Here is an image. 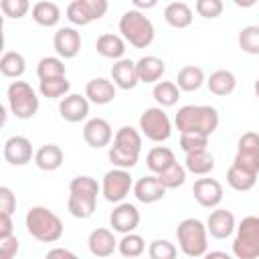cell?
Wrapping results in <instances>:
<instances>
[{
	"label": "cell",
	"mask_w": 259,
	"mask_h": 259,
	"mask_svg": "<svg viewBox=\"0 0 259 259\" xmlns=\"http://www.w3.org/2000/svg\"><path fill=\"white\" fill-rule=\"evenodd\" d=\"M219 111L212 105H182L174 117L180 134H196L210 138L219 127Z\"/></svg>",
	"instance_id": "1"
},
{
	"label": "cell",
	"mask_w": 259,
	"mask_h": 259,
	"mask_svg": "<svg viewBox=\"0 0 259 259\" xmlns=\"http://www.w3.org/2000/svg\"><path fill=\"white\" fill-rule=\"evenodd\" d=\"M101 192V184L91 176H75L69 182V198L67 210L75 219H89L97 208V194Z\"/></svg>",
	"instance_id": "2"
},
{
	"label": "cell",
	"mask_w": 259,
	"mask_h": 259,
	"mask_svg": "<svg viewBox=\"0 0 259 259\" xmlns=\"http://www.w3.org/2000/svg\"><path fill=\"white\" fill-rule=\"evenodd\" d=\"M142 152V134L132 125H121L113 136V146H109L107 158L115 168L132 170Z\"/></svg>",
	"instance_id": "3"
},
{
	"label": "cell",
	"mask_w": 259,
	"mask_h": 259,
	"mask_svg": "<svg viewBox=\"0 0 259 259\" xmlns=\"http://www.w3.org/2000/svg\"><path fill=\"white\" fill-rule=\"evenodd\" d=\"M24 227L38 243H57L65 233L61 217L47 206H30L24 214Z\"/></svg>",
	"instance_id": "4"
},
{
	"label": "cell",
	"mask_w": 259,
	"mask_h": 259,
	"mask_svg": "<svg viewBox=\"0 0 259 259\" xmlns=\"http://www.w3.org/2000/svg\"><path fill=\"white\" fill-rule=\"evenodd\" d=\"M178 249L188 259H198L208 251V231L206 225L194 217L182 219L176 227Z\"/></svg>",
	"instance_id": "5"
},
{
	"label": "cell",
	"mask_w": 259,
	"mask_h": 259,
	"mask_svg": "<svg viewBox=\"0 0 259 259\" xmlns=\"http://www.w3.org/2000/svg\"><path fill=\"white\" fill-rule=\"evenodd\" d=\"M119 32L123 36L125 42H130L132 47L136 49H146L154 42V36H156V30H154V24L152 20L140 12V10H125L119 18Z\"/></svg>",
	"instance_id": "6"
},
{
	"label": "cell",
	"mask_w": 259,
	"mask_h": 259,
	"mask_svg": "<svg viewBox=\"0 0 259 259\" xmlns=\"http://www.w3.org/2000/svg\"><path fill=\"white\" fill-rule=\"evenodd\" d=\"M6 101L8 109L18 119H30L38 111V97L30 83L26 81H12L6 89Z\"/></svg>",
	"instance_id": "7"
},
{
	"label": "cell",
	"mask_w": 259,
	"mask_h": 259,
	"mask_svg": "<svg viewBox=\"0 0 259 259\" xmlns=\"http://www.w3.org/2000/svg\"><path fill=\"white\" fill-rule=\"evenodd\" d=\"M233 255L235 259H259V217L241 219L235 231Z\"/></svg>",
	"instance_id": "8"
},
{
	"label": "cell",
	"mask_w": 259,
	"mask_h": 259,
	"mask_svg": "<svg viewBox=\"0 0 259 259\" xmlns=\"http://www.w3.org/2000/svg\"><path fill=\"white\" fill-rule=\"evenodd\" d=\"M140 134L150 142H166L172 136V121L162 107H146L140 115Z\"/></svg>",
	"instance_id": "9"
},
{
	"label": "cell",
	"mask_w": 259,
	"mask_h": 259,
	"mask_svg": "<svg viewBox=\"0 0 259 259\" xmlns=\"http://www.w3.org/2000/svg\"><path fill=\"white\" fill-rule=\"evenodd\" d=\"M130 190H134V178L130 174V170H121V168H111L103 174L101 178V194L107 202L119 204L123 202V198L130 194Z\"/></svg>",
	"instance_id": "10"
},
{
	"label": "cell",
	"mask_w": 259,
	"mask_h": 259,
	"mask_svg": "<svg viewBox=\"0 0 259 259\" xmlns=\"http://www.w3.org/2000/svg\"><path fill=\"white\" fill-rule=\"evenodd\" d=\"M107 8V0H73L67 6V20L75 26H85L93 20L103 18Z\"/></svg>",
	"instance_id": "11"
},
{
	"label": "cell",
	"mask_w": 259,
	"mask_h": 259,
	"mask_svg": "<svg viewBox=\"0 0 259 259\" xmlns=\"http://www.w3.org/2000/svg\"><path fill=\"white\" fill-rule=\"evenodd\" d=\"M140 219L142 217H140V210H138L136 204L119 202V204H115V208L109 214V225H111L113 233L127 235V233H136V229L140 225Z\"/></svg>",
	"instance_id": "12"
},
{
	"label": "cell",
	"mask_w": 259,
	"mask_h": 259,
	"mask_svg": "<svg viewBox=\"0 0 259 259\" xmlns=\"http://www.w3.org/2000/svg\"><path fill=\"white\" fill-rule=\"evenodd\" d=\"M53 49L57 57L65 59H75L81 51V32L75 26H61L57 28L53 36Z\"/></svg>",
	"instance_id": "13"
},
{
	"label": "cell",
	"mask_w": 259,
	"mask_h": 259,
	"mask_svg": "<svg viewBox=\"0 0 259 259\" xmlns=\"http://www.w3.org/2000/svg\"><path fill=\"white\" fill-rule=\"evenodd\" d=\"M2 156L10 166H26L30 160H34L32 154V144L24 136H10L4 142Z\"/></svg>",
	"instance_id": "14"
},
{
	"label": "cell",
	"mask_w": 259,
	"mask_h": 259,
	"mask_svg": "<svg viewBox=\"0 0 259 259\" xmlns=\"http://www.w3.org/2000/svg\"><path fill=\"white\" fill-rule=\"evenodd\" d=\"M83 140H85V144L89 148L99 150V148H105V146L111 144L113 130H111V125H109L107 119H103V117H91L83 125Z\"/></svg>",
	"instance_id": "15"
},
{
	"label": "cell",
	"mask_w": 259,
	"mask_h": 259,
	"mask_svg": "<svg viewBox=\"0 0 259 259\" xmlns=\"http://www.w3.org/2000/svg\"><path fill=\"white\" fill-rule=\"evenodd\" d=\"M194 200L204 208H217L223 200V184L217 178H198L192 186Z\"/></svg>",
	"instance_id": "16"
},
{
	"label": "cell",
	"mask_w": 259,
	"mask_h": 259,
	"mask_svg": "<svg viewBox=\"0 0 259 259\" xmlns=\"http://www.w3.org/2000/svg\"><path fill=\"white\" fill-rule=\"evenodd\" d=\"M59 115L69 123H79L89 115V99L81 93H69L59 101Z\"/></svg>",
	"instance_id": "17"
},
{
	"label": "cell",
	"mask_w": 259,
	"mask_h": 259,
	"mask_svg": "<svg viewBox=\"0 0 259 259\" xmlns=\"http://www.w3.org/2000/svg\"><path fill=\"white\" fill-rule=\"evenodd\" d=\"M117 239L113 235L111 229H105V227H97L89 233V239H87V247H89V253L93 257H99V259H105V257H111L113 251L117 249Z\"/></svg>",
	"instance_id": "18"
},
{
	"label": "cell",
	"mask_w": 259,
	"mask_h": 259,
	"mask_svg": "<svg viewBox=\"0 0 259 259\" xmlns=\"http://www.w3.org/2000/svg\"><path fill=\"white\" fill-rule=\"evenodd\" d=\"M206 231L214 239H227L237 231V219L227 208H214L206 219Z\"/></svg>",
	"instance_id": "19"
},
{
	"label": "cell",
	"mask_w": 259,
	"mask_h": 259,
	"mask_svg": "<svg viewBox=\"0 0 259 259\" xmlns=\"http://www.w3.org/2000/svg\"><path fill=\"white\" fill-rule=\"evenodd\" d=\"M134 196L144 204H154L166 196V188L158 180V176L148 174L134 182Z\"/></svg>",
	"instance_id": "20"
},
{
	"label": "cell",
	"mask_w": 259,
	"mask_h": 259,
	"mask_svg": "<svg viewBox=\"0 0 259 259\" xmlns=\"http://www.w3.org/2000/svg\"><path fill=\"white\" fill-rule=\"evenodd\" d=\"M115 93H117V87L113 85V81L105 77H95L85 83V97L89 99V103L107 105L115 99Z\"/></svg>",
	"instance_id": "21"
},
{
	"label": "cell",
	"mask_w": 259,
	"mask_h": 259,
	"mask_svg": "<svg viewBox=\"0 0 259 259\" xmlns=\"http://www.w3.org/2000/svg\"><path fill=\"white\" fill-rule=\"evenodd\" d=\"M111 81L117 89H123V91H130L134 89L140 79H138V69H136V61L132 59H119L113 63L111 67Z\"/></svg>",
	"instance_id": "22"
},
{
	"label": "cell",
	"mask_w": 259,
	"mask_h": 259,
	"mask_svg": "<svg viewBox=\"0 0 259 259\" xmlns=\"http://www.w3.org/2000/svg\"><path fill=\"white\" fill-rule=\"evenodd\" d=\"M136 69H138L140 83L156 85L162 79V75L166 73V63L156 55H146V57L136 61Z\"/></svg>",
	"instance_id": "23"
},
{
	"label": "cell",
	"mask_w": 259,
	"mask_h": 259,
	"mask_svg": "<svg viewBox=\"0 0 259 259\" xmlns=\"http://www.w3.org/2000/svg\"><path fill=\"white\" fill-rule=\"evenodd\" d=\"M95 51L103 57V59H111L113 63L123 59L125 55V40L121 34H113V32H103L97 36L95 40Z\"/></svg>",
	"instance_id": "24"
},
{
	"label": "cell",
	"mask_w": 259,
	"mask_h": 259,
	"mask_svg": "<svg viewBox=\"0 0 259 259\" xmlns=\"http://www.w3.org/2000/svg\"><path fill=\"white\" fill-rule=\"evenodd\" d=\"M63 162H65V154L57 144H42L34 152V164L42 172H55L63 166Z\"/></svg>",
	"instance_id": "25"
},
{
	"label": "cell",
	"mask_w": 259,
	"mask_h": 259,
	"mask_svg": "<svg viewBox=\"0 0 259 259\" xmlns=\"http://www.w3.org/2000/svg\"><path fill=\"white\" fill-rule=\"evenodd\" d=\"M206 87H208V91H210L212 95H217V97H227V95H231V93L235 91V87H237V77H235V73L229 71V69H217V71H212L210 77L206 79Z\"/></svg>",
	"instance_id": "26"
},
{
	"label": "cell",
	"mask_w": 259,
	"mask_h": 259,
	"mask_svg": "<svg viewBox=\"0 0 259 259\" xmlns=\"http://www.w3.org/2000/svg\"><path fill=\"white\" fill-rule=\"evenodd\" d=\"M194 12L186 2H170L164 8V20L172 28H188L192 24Z\"/></svg>",
	"instance_id": "27"
},
{
	"label": "cell",
	"mask_w": 259,
	"mask_h": 259,
	"mask_svg": "<svg viewBox=\"0 0 259 259\" xmlns=\"http://www.w3.org/2000/svg\"><path fill=\"white\" fill-rule=\"evenodd\" d=\"M172 164H176V156H174V152H172L170 148H166V146H154V148L146 154V166H148V170H150L154 176L162 174V172L168 170Z\"/></svg>",
	"instance_id": "28"
},
{
	"label": "cell",
	"mask_w": 259,
	"mask_h": 259,
	"mask_svg": "<svg viewBox=\"0 0 259 259\" xmlns=\"http://www.w3.org/2000/svg\"><path fill=\"white\" fill-rule=\"evenodd\" d=\"M204 83H206L204 71H202L200 67H196V65H186V67H182V69L178 71V75H176V85H178L180 91L192 93V91H198Z\"/></svg>",
	"instance_id": "29"
},
{
	"label": "cell",
	"mask_w": 259,
	"mask_h": 259,
	"mask_svg": "<svg viewBox=\"0 0 259 259\" xmlns=\"http://www.w3.org/2000/svg\"><path fill=\"white\" fill-rule=\"evenodd\" d=\"M32 20L40 26H57L61 20V8L57 2H49V0H40L32 6Z\"/></svg>",
	"instance_id": "30"
},
{
	"label": "cell",
	"mask_w": 259,
	"mask_h": 259,
	"mask_svg": "<svg viewBox=\"0 0 259 259\" xmlns=\"http://www.w3.org/2000/svg\"><path fill=\"white\" fill-rule=\"evenodd\" d=\"M184 168H186V172H190L194 176H206L214 170V156L208 150L196 152V154H186Z\"/></svg>",
	"instance_id": "31"
},
{
	"label": "cell",
	"mask_w": 259,
	"mask_h": 259,
	"mask_svg": "<svg viewBox=\"0 0 259 259\" xmlns=\"http://www.w3.org/2000/svg\"><path fill=\"white\" fill-rule=\"evenodd\" d=\"M152 97L156 99L158 107H172L180 99V89L174 81H158L152 89Z\"/></svg>",
	"instance_id": "32"
},
{
	"label": "cell",
	"mask_w": 259,
	"mask_h": 259,
	"mask_svg": "<svg viewBox=\"0 0 259 259\" xmlns=\"http://www.w3.org/2000/svg\"><path fill=\"white\" fill-rule=\"evenodd\" d=\"M26 71V61L18 51H6L0 59V73L8 79H18Z\"/></svg>",
	"instance_id": "33"
},
{
	"label": "cell",
	"mask_w": 259,
	"mask_h": 259,
	"mask_svg": "<svg viewBox=\"0 0 259 259\" xmlns=\"http://www.w3.org/2000/svg\"><path fill=\"white\" fill-rule=\"evenodd\" d=\"M227 184L237 192H247L257 184V174H251V172L231 164V168L227 170Z\"/></svg>",
	"instance_id": "34"
},
{
	"label": "cell",
	"mask_w": 259,
	"mask_h": 259,
	"mask_svg": "<svg viewBox=\"0 0 259 259\" xmlns=\"http://www.w3.org/2000/svg\"><path fill=\"white\" fill-rule=\"evenodd\" d=\"M65 61L61 57H42L36 65V77L38 81H47V79H59V77H67L65 75Z\"/></svg>",
	"instance_id": "35"
},
{
	"label": "cell",
	"mask_w": 259,
	"mask_h": 259,
	"mask_svg": "<svg viewBox=\"0 0 259 259\" xmlns=\"http://www.w3.org/2000/svg\"><path fill=\"white\" fill-rule=\"evenodd\" d=\"M117 251H119V255L125 257V259H136V257H140V255L146 251V241H144V237L138 235V233H127V235H123V237L119 239Z\"/></svg>",
	"instance_id": "36"
},
{
	"label": "cell",
	"mask_w": 259,
	"mask_h": 259,
	"mask_svg": "<svg viewBox=\"0 0 259 259\" xmlns=\"http://www.w3.org/2000/svg\"><path fill=\"white\" fill-rule=\"evenodd\" d=\"M71 83L67 77H59V79H47V81H38V91L42 97L47 99H63L69 95Z\"/></svg>",
	"instance_id": "37"
},
{
	"label": "cell",
	"mask_w": 259,
	"mask_h": 259,
	"mask_svg": "<svg viewBox=\"0 0 259 259\" xmlns=\"http://www.w3.org/2000/svg\"><path fill=\"white\" fill-rule=\"evenodd\" d=\"M237 42H239V49L243 53H247V55H259V26L257 24L243 26L239 30Z\"/></svg>",
	"instance_id": "38"
},
{
	"label": "cell",
	"mask_w": 259,
	"mask_h": 259,
	"mask_svg": "<svg viewBox=\"0 0 259 259\" xmlns=\"http://www.w3.org/2000/svg\"><path fill=\"white\" fill-rule=\"evenodd\" d=\"M158 180L162 182V186L166 190H172V188H178L186 182V168L182 164H172L168 170H164L162 174H158Z\"/></svg>",
	"instance_id": "39"
},
{
	"label": "cell",
	"mask_w": 259,
	"mask_h": 259,
	"mask_svg": "<svg viewBox=\"0 0 259 259\" xmlns=\"http://www.w3.org/2000/svg\"><path fill=\"white\" fill-rule=\"evenodd\" d=\"M148 257L150 259H176L178 247L170 243L168 239H156L148 245Z\"/></svg>",
	"instance_id": "40"
},
{
	"label": "cell",
	"mask_w": 259,
	"mask_h": 259,
	"mask_svg": "<svg viewBox=\"0 0 259 259\" xmlns=\"http://www.w3.org/2000/svg\"><path fill=\"white\" fill-rule=\"evenodd\" d=\"M208 148V138L206 136H196V134H180V150L184 154H196V152H206Z\"/></svg>",
	"instance_id": "41"
},
{
	"label": "cell",
	"mask_w": 259,
	"mask_h": 259,
	"mask_svg": "<svg viewBox=\"0 0 259 259\" xmlns=\"http://www.w3.org/2000/svg\"><path fill=\"white\" fill-rule=\"evenodd\" d=\"M194 10H196L198 16L212 20V18H219L223 14L225 4L221 0H196L194 2Z\"/></svg>",
	"instance_id": "42"
},
{
	"label": "cell",
	"mask_w": 259,
	"mask_h": 259,
	"mask_svg": "<svg viewBox=\"0 0 259 259\" xmlns=\"http://www.w3.org/2000/svg\"><path fill=\"white\" fill-rule=\"evenodd\" d=\"M0 8H2L4 16L18 20V18L26 16V12L30 10V2L28 0H2Z\"/></svg>",
	"instance_id": "43"
},
{
	"label": "cell",
	"mask_w": 259,
	"mask_h": 259,
	"mask_svg": "<svg viewBox=\"0 0 259 259\" xmlns=\"http://www.w3.org/2000/svg\"><path fill=\"white\" fill-rule=\"evenodd\" d=\"M235 166L251 172V174H257L259 176V154H247V152H237L235 154V160H233Z\"/></svg>",
	"instance_id": "44"
},
{
	"label": "cell",
	"mask_w": 259,
	"mask_h": 259,
	"mask_svg": "<svg viewBox=\"0 0 259 259\" xmlns=\"http://www.w3.org/2000/svg\"><path fill=\"white\" fill-rule=\"evenodd\" d=\"M237 152L259 154V134L257 132H245L237 142Z\"/></svg>",
	"instance_id": "45"
},
{
	"label": "cell",
	"mask_w": 259,
	"mask_h": 259,
	"mask_svg": "<svg viewBox=\"0 0 259 259\" xmlns=\"http://www.w3.org/2000/svg\"><path fill=\"white\" fill-rule=\"evenodd\" d=\"M20 251V241L16 239V235L0 239V259H16Z\"/></svg>",
	"instance_id": "46"
},
{
	"label": "cell",
	"mask_w": 259,
	"mask_h": 259,
	"mask_svg": "<svg viewBox=\"0 0 259 259\" xmlns=\"http://www.w3.org/2000/svg\"><path fill=\"white\" fill-rule=\"evenodd\" d=\"M16 210V196L8 186H0V212L12 214Z\"/></svg>",
	"instance_id": "47"
},
{
	"label": "cell",
	"mask_w": 259,
	"mask_h": 259,
	"mask_svg": "<svg viewBox=\"0 0 259 259\" xmlns=\"http://www.w3.org/2000/svg\"><path fill=\"white\" fill-rule=\"evenodd\" d=\"M14 235V223H12V214H4L0 212V239L12 237Z\"/></svg>",
	"instance_id": "48"
},
{
	"label": "cell",
	"mask_w": 259,
	"mask_h": 259,
	"mask_svg": "<svg viewBox=\"0 0 259 259\" xmlns=\"http://www.w3.org/2000/svg\"><path fill=\"white\" fill-rule=\"evenodd\" d=\"M45 259H79L71 249H65V247H53L49 249V253L45 255Z\"/></svg>",
	"instance_id": "49"
},
{
	"label": "cell",
	"mask_w": 259,
	"mask_h": 259,
	"mask_svg": "<svg viewBox=\"0 0 259 259\" xmlns=\"http://www.w3.org/2000/svg\"><path fill=\"white\" fill-rule=\"evenodd\" d=\"M202 259H233V257L229 253H225V251H206L202 255Z\"/></svg>",
	"instance_id": "50"
},
{
	"label": "cell",
	"mask_w": 259,
	"mask_h": 259,
	"mask_svg": "<svg viewBox=\"0 0 259 259\" xmlns=\"http://www.w3.org/2000/svg\"><path fill=\"white\" fill-rule=\"evenodd\" d=\"M156 6V0H148V2H142V0H134V10H148V8H154Z\"/></svg>",
	"instance_id": "51"
},
{
	"label": "cell",
	"mask_w": 259,
	"mask_h": 259,
	"mask_svg": "<svg viewBox=\"0 0 259 259\" xmlns=\"http://www.w3.org/2000/svg\"><path fill=\"white\" fill-rule=\"evenodd\" d=\"M253 91H255V97L259 99V77L255 79V83H253Z\"/></svg>",
	"instance_id": "52"
}]
</instances>
